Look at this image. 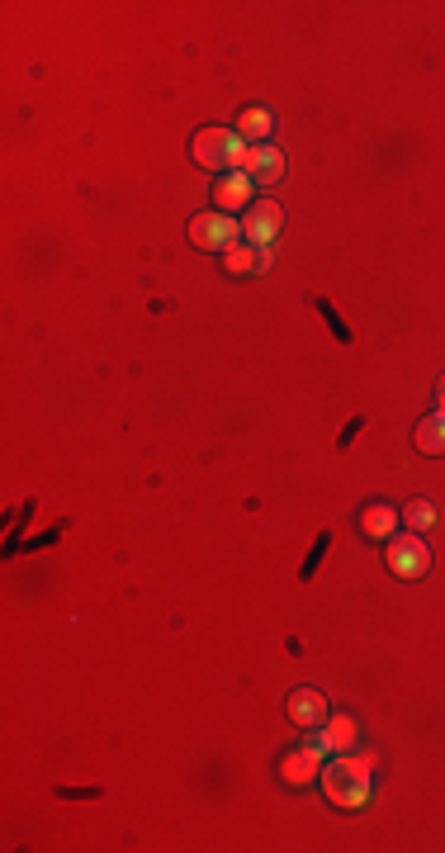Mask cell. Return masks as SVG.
<instances>
[{
  "label": "cell",
  "instance_id": "cell-1",
  "mask_svg": "<svg viewBox=\"0 0 445 853\" xmlns=\"http://www.w3.org/2000/svg\"><path fill=\"white\" fill-rule=\"evenodd\" d=\"M242 152H247V143L228 128H199L195 133V162L209 166V171H237Z\"/></svg>",
  "mask_w": 445,
  "mask_h": 853
},
{
  "label": "cell",
  "instance_id": "cell-2",
  "mask_svg": "<svg viewBox=\"0 0 445 853\" xmlns=\"http://www.w3.org/2000/svg\"><path fill=\"white\" fill-rule=\"evenodd\" d=\"M237 237H242V228H237L228 214H218V209L214 214H199L195 223H190V242H195L199 252H223L228 256L232 247H242Z\"/></svg>",
  "mask_w": 445,
  "mask_h": 853
},
{
  "label": "cell",
  "instance_id": "cell-3",
  "mask_svg": "<svg viewBox=\"0 0 445 853\" xmlns=\"http://www.w3.org/2000/svg\"><path fill=\"white\" fill-rule=\"evenodd\" d=\"M384 560H389V569L398 579H422L431 569V550L417 536H389V555Z\"/></svg>",
  "mask_w": 445,
  "mask_h": 853
},
{
  "label": "cell",
  "instance_id": "cell-4",
  "mask_svg": "<svg viewBox=\"0 0 445 853\" xmlns=\"http://www.w3.org/2000/svg\"><path fill=\"white\" fill-rule=\"evenodd\" d=\"M280 223H285L280 204L256 200L251 204V214H247V223H242V237H251V247H256V252H270V242L280 237Z\"/></svg>",
  "mask_w": 445,
  "mask_h": 853
},
{
  "label": "cell",
  "instance_id": "cell-5",
  "mask_svg": "<svg viewBox=\"0 0 445 853\" xmlns=\"http://www.w3.org/2000/svg\"><path fill=\"white\" fill-rule=\"evenodd\" d=\"M237 171H247L256 185H275L280 176H285V157H280L275 147H266V143H261V147L247 143V152H242V166H237Z\"/></svg>",
  "mask_w": 445,
  "mask_h": 853
},
{
  "label": "cell",
  "instance_id": "cell-6",
  "mask_svg": "<svg viewBox=\"0 0 445 853\" xmlns=\"http://www.w3.org/2000/svg\"><path fill=\"white\" fill-rule=\"evenodd\" d=\"M251 195H256V181H251L247 171H223V176H218V185H214L218 214H232V209L251 204Z\"/></svg>",
  "mask_w": 445,
  "mask_h": 853
},
{
  "label": "cell",
  "instance_id": "cell-7",
  "mask_svg": "<svg viewBox=\"0 0 445 853\" xmlns=\"http://www.w3.org/2000/svg\"><path fill=\"white\" fill-rule=\"evenodd\" d=\"M289 721H294V726H308V730L327 726V702H322V692H313V688L289 692Z\"/></svg>",
  "mask_w": 445,
  "mask_h": 853
},
{
  "label": "cell",
  "instance_id": "cell-8",
  "mask_svg": "<svg viewBox=\"0 0 445 853\" xmlns=\"http://www.w3.org/2000/svg\"><path fill=\"white\" fill-rule=\"evenodd\" d=\"M318 773H322L318 749H299V754H285V759H280V778H285L289 787H308Z\"/></svg>",
  "mask_w": 445,
  "mask_h": 853
},
{
  "label": "cell",
  "instance_id": "cell-9",
  "mask_svg": "<svg viewBox=\"0 0 445 853\" xmlns=\"http://www.w3.org/2000/svg\"><path fill=\"white\" fill-rule=\"evenodd\" d=\"M403 522V512H393L389 503H370V508L360 512V531L370 536V541H389L393 531Z\"/></svg>",
  "mask_w": 445,
  "mask_h": 853
},
{
  "label": "cell",
  "instance_id": "cell-10",
  "mask_svg": "<svg viewBox=\"0 0 445 853\" xmlns=\"http://www.w3.org/2000/svg\"><path fill=\"white\" fill-rule=\"evenodd\" d=\"M270 128H275V114H270V109H261V105H251V109H242V114H237V138H242V143H251V147L266 143Z\"/></svg>",
  "mask_w": 445,
  "mask_h": 853
},
{
  "label": "cell",
  "instance_id": "cell-11",
  "mask_svg": "<svg viewBox=\"0 0 445 853\" xmlns=\"http://www.w3.org/2000/svg\"><path fill=\"white\" fill-rule=\"evenodd\" d=\"M417 451L422 455H445V408L431 413L422 427H417Z\"/></svg>",
  "mask_w": 445,
  "mask_h": 853
},
{
  "label": "cell",
  "instance_id": "cell-12",
  "mask_svg": "<svg viewBox=\"0 0 445 853\" xmlns=\"http://www.w3.org/2000/svg\"><path fill=\"white\" fill-rule=\"evenodd\" d=\"M327 745H332V754H346V749L356 745V721L346 716V711H337V716H327Z\"/></svg>",
  "mask_w": 445,
  "mask_h": 853
},
{
  "label": "cell",
  "instance_id": "cell-13",
  "mask_svg": "<svg viewBox=\"0 0 445 853\" xmlns=\"http://www.w3.org/2000/svg\"><path fill=\"white\" fill-rule=\"evenodd\" d=\"M223 261H228V275H251V271H266L270 252H256V247H232Z\"/></svg>",
  "mask_w": 445,
  "mask_h": 853
},
{
  "label": "cell",
  "instance_id": "cell-14",
  "mask_svg": "<svg viewBox=\"0 0 445 853\" xmlns=\"http://www.w3.org/2000/svg\"><path fill=\"white\" fill-rule=\"evenodd\" d=\"M374 763H379V759H374V749H370V754H356V759L337 754V768H341V773H346L351 782H370V778H374Z\"/></svg>",
  "mask_w": 445,
  "mask_h": 853
},
{
  "label": "cell",
  "instance_id": "cell-15",
  "mask_svg": "<svg viewBox=\"0 0 445 853\" xmlns=\"http://www.w3.org/2000/svg\"><path fill=\"white\" fill-rule=\"evenodd\" d=\"M403 522H408L412 531H431V527H436V508H431L427 498H412L408 512H403Z\"/></svg>",
  "mask_w": 445,
  "mask_h": 853
},
{
  "label": "cell",
  "instance_id": "cell-16",
  "mask_svg": "<svg viewBox=\"0 0 445 853\" xmlns=\"http://www.w3.org/2000/svg\"><path fill=\"white\" fill-rule=\"evenodd\" d=\"M436 399H441V408H445V375H441V384H436Z\"/></svg>",
  "mask_w": 445,
  "mask_h": 853
}]
</instances>
